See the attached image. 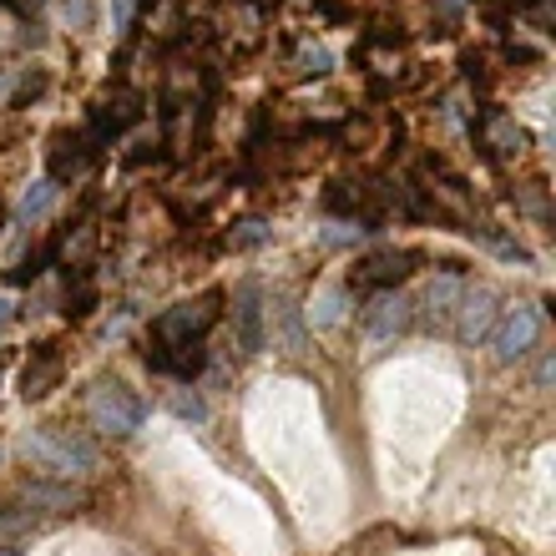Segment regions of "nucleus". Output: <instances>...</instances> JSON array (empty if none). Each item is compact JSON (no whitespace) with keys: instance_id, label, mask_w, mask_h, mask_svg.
Returning a JSON list of instances; mask_svg holds the SVG:
<instances>
[{"instance_id":"obj_1","label":"nucleus","mask_w":556,"mask_h":556,"mask_svg":"<svg viewBox=\"0 0 556 556\" xmlns=\"http://www.w3.org/2000/svg\"><path fill=\"white\" fill-rule=\"evenodd\" d=\"M26 460L30 466H41L51 481H81V476H91V470L102 466L97 445H91L87 435L66 430V425H46V430H36V435L26 440Z\"/></svg>"},{"instance_id":"obj_2","label":"nucleus","mask_w":556,"mask_h":556,"mask_svg":"<svg viewBox=\"0 0 556 556\" xmlns=\"http://www.w3.org/2000/svg\"><path fill=\"white\" fill-rule=\"evenodd\" d=\"M87 420H91V430H102V435L127 440V435L142 430L147 410H142V400H137L122 380H102L87 395Z\"/></svg>"},{"instance_id":"obj_3","label":"nucleus","mask_w":556,"mask_h":556,"mask_svg":"<svg viewBox=\"0 0 556 556\" xmlns=\"http://www.w3.org/2000/svg\"><path fill=\"white\" fill-rule=\"evenodd\" d=\"M536 339H542V314L531 304H511L501 308L496 329H491V354L501 365H516V359H527L536 350Z\"/></svg>"},{"instance_id":"obj_4","label":"nucleus","mask_w":556,"mask_h":556,"mask_svg":"<svg viewBox=\"0 0 556 556\" xmlns=\"http://www.w3.org/2000/svg\"><path fill=\"white\" fill-rule=\"evenodd\" d=\"M218 293H203L198 304H177L167 308L157 324H152V339L147 344H188V339H203L207 329H213V319H218Z\"/></svg>"},{"instance_id":"obj_5","label":"nucleus","mask_w":556,"mask_h":556,"mask_svg":"<svg viewBox=\"0 0 556 556\" xmlns=\"http://www.w3.org/2000/svg\"><path fill=\"white\" fill-rule=\"evenodd\" d=\"M359 324H365L369 344H390V339L405 334V324H410V299H405V293H395V289H380L365 304Z\"/></svg>"},{"instance_id":"obj_6","label":"nucleus","mask_w":556,"mask_h":556,"mask_svg":"<svg viewBox=\"0 0 556 556\" xmlns=\"http://www.w3.org/2000/svg\"><path fill=\"white\" fill-rule=\"evenodd\" d=\"M501 308H496V293L491 289H466L460 293V308H455V329H460V344H485L491 329H496Z\"/></svg>"},{"instance_id":"obj_7","label":"nucleus","mask_w":556,"mask_h":556,"mask_svg":"<svg viewBox=\"0 0 556 556\" xmlns=\"http://www.w3.org/2000/svg\"><path fill=\"white\" fill-rule=\"evenodd\" d=\"M233 329H238V350L243 354L264 350V293H258V283H238V293H233Z\"/></svg>"},{"instance_id":"obj_8","label":"nucleus","mask_w":556,"mask_h":556,"mask_svg":"<svg viewBox=\"0 0 556 556\" xmlns=\"http://www.w3.org/2000/svg\"><path fill=\"white\" fill-rule=\"evenodd\" d=\"M147 365L162 369V375H177V380H198L207 365L203 339H188V344H147Z\"/></svg>"},{"instance_id":"obj_9","label":"nucleus","mask_w":556,"mask_h":556,"mask_svg":"<svg viewBox=\"0 0 556 556\" xmlns=\"http://www.w3.org/2000/svg\"><path fill=\"white\" fill-rule=\"evenodd\" d=\"M410 264H415V253H395V249H384V253H369L365 264L354 268L350 289H395L400 278L410 274Z\"/></svg>"},{"instance_id":"obj_10","label":"nucleus","mask_w":556,"mask_h":556,"mask_svg":"<svg viewBox=\"0 0 556 556\" xmlns=\"http://www.w3.org/2000/svg\"><path fill=\"white\" fill-rule=\"evenodd\" d=\"M476 137H481V147L491 152V157H516V152L527 147L521 122H516L511 112H501V106H491V112H485L481 127H476Z\"/></svg>"},{"instance_id":"obj_11","label":"nucleus","mask_w":556,"mask_h":556,"mask_svg":"<svg viewBox=\"0 0 556 556\" xmlns=\"http://www.w3.org/2000/svg\"><path fill=\"white\" fill-rule=\"evenodd\" d=\"M460 293H466V283H460L455 274L430 278V283H425V293H420L425 324H430V329H445V324L455 319V308H460Z\"/></svg>"},{"instance_id":"obj_12","label":"nucleus","mask_w":556,"mask_h":556,"mask_svg":"<svg viewBox=\"0 0 556 556\" xmlns=\"http://www.w3.org/2000/svg\"><path fill=\"white\" fill-rule=\"evenodd\" d=\"M21 506L41 516H66L81 506V491H76L72 481H36V485H21Z\"/></svg>"},{"instance_id":"obj_13","label":"nucleus","mask_w":556,"mask_h":556,"mask_svg":"<svg viewBox=\"0 0 556 556\" xmlns=\"http://www.w3.org/2000/svg\"><path fill=\"white\" fill-rule=\"evenodd\" d=\"M268 324H274V339L283 344L289 354H304L308 350V334H304V314H299V304H293L289 293H278L274 304L264 308Z\"/></svg>"},{"instance_id":"obj_14","label":"nucleus","mask_w":556,"mask_h":556,"mask_svg":"<svg viewBox=\"0 0 556 556\" xmlns=\"http://www.w3.org/2000/svg\"><path fill=\"white\" fill-rule=\"evenodd\" d=\"M56 380H61V354L51 350V344H41V350L30 354L26 375H21V395L41 400V395H51V390H56Z\"/></svg>"},{"instance_id":"obj_15","label":"nucleus","mask_w":556,"mask_h":556,"mask_svg":"<svg viewBox=\"0 0 556 556\" xmlns=\"http://www.w3.org/2000/svg\"><path fill=\"white\" fill-rule=\"evenodd\" d=\"M51 207H56V182H51V177H41V182H30V188L21 192L15 218H21V223H41Z\"/></svg>"},{"instance_id":"obj_16","label":"nucleus","mask_w":556,"mask_h":556,"mask_svg":"<svg viewBox=\"0 0 556 556\" xmlns=\"http://www.w3.org/2000/svg\"><path fill=\"white\" fill-rule=\"evenodd\" d=\"M167 405H173V415H182V420L207 425V400L198 395V390H177V395L167 400Z\"/></svg>"},{"instance_id":"obj_17","label":"nucleus","mask_w":556,"mask_h":556,"mask_svg":"<svg viewBox=\"0 0 556 556\" xmlns=\"http://www.w3.org/2000/svg\"><path fill=\"white\" fill-rule=\"evenodd\" d=\"M339 308H344V289H324L319 299H314V324H339L344 319Z\"/></svg>"},{"instance_id":"obj_18","label":"nucleus","mask_w":556,"mask_h":556,"mask_svg":"<svg viewBox=\"0 0 556 556\" xmlns=\"http://www.w3.org/2000/svg\"><path fill=\"white\" fill-rule=\"evenodd\" d=\"M359 233H365V228H350V223H334V228L324 233V243H359Z\"/></svg>"},{"instance_id":"obj_19","label":"nucleus","mask_w":556,"mask_h":556,"mask_svg":"<svg viewBox=\"0 0 556 556\" xmlns=\"http://www.w3.org/2000/svg\"><path fill=\"white\" fill-rule=\"evenodd\" d=\"M299 61H304V72H329V51L324 46H308Z\"/></svg>"},{"instance_id":"obj_20","label":"nucleus","mask_w":556,"mask_h":556,"mask_svg":"<svg viewBox=\"0 0 556 556\" xmlns=\"http://www.w3.org/2000/svg\"><path fill=\"white\" fill-rule=\"evenodd\" d=\"M249 243H264V223H243V233H233V249H249Z\"/></svg>"},{"instance_id":"obj_21","label":"nucleus","mask_w":556,"mask_h":556,"mask_svg":"<svg viewBox=\"0 0 556 556\" xmlns=\"http://www.w3.org/2000/svg\"><path fill=\"white\" fill-rule=\"evenodd\" d=\"M536 384H542V390H552V384H556V354H546V359H542V369H536Z\"/></svg>"},{"instance_id":"obj_22","label":"nucleus","mask_w":556,"mask_h":556,"mask_svg":"<svg viewBox=\"0 0 556 556\" xmlns=\"http://www.w3.org/2000/svg\"><path fill=\"white\" fill-rule=\"evenodd\" d=\"M66 21H72V26H87V0H66Z\"/></svg>"},{"instance_id":"obj_23","label":"nucleus","mask_w":556,"mask_h":556,"mask_svg":"<svg viewBox=\"0 0 556 556\" xmlns=\"http://www.w3.org/2000/svg\"><path fill=\"white\" fill-rule=\"evenodd\" d=\"M5 5H11V11H15V15H26V21H30V15L41 11L46 0H5Z\"/></svg>"},{"instance_id":"obj_24","label":"nucleus","mask_w":556,"mask_h":556,"mask_svg":"<svg viewBox=\"0 0 556 556\" xmlns=\"http://www.w3.org/2000/svg\"><path fill=\"white\" fill-rule=\"evenodd\" d=\"M112 21H117V30H127V21H132V0H117V15H112Z\"/></svg>"},{"instance_id":"obj_25","label":"nucleus","mask_w":556,"mask_h":556,"mask_svg":"<svg viewBox=\"0 0 556 556\" xmlns=\"http://www.w3.org/2000/svg\"><path fill=\"white\" fill-rule=\"evenodd\" d=\"M11 319H15V304H11V299H0V329H5Z\"/></svg>"},{"instance_id":"obj_26","label":"nucleus","mask_w":556,"mask_h":556,"mask_svg":"<svg viewBox=\"0 0 556 556\" xmlns=\"http://www.w3.org/2000/svg\"><path fill=\"white\" fill-rule=\"evenodd\" d=\"M0 556H21V546H11V542H5V546H0Z\"/></svg>"},{"instance_id":"obj_27","label":"nucleus","mask_w":556,"mask_h":556,"mask_svg":"<svg viewBox=\"0 0 556 556\" xmlns=\"http://www.w3.org/2000/svg\"><path fill=\"white\" fill-rule=\"evenodd\" d=\"M0 223H5V207H0Z\"/></svg>"}]
</instances>
